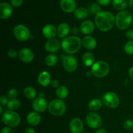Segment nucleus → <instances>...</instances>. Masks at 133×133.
Returning a JSON list of instances; mask_svg holds the SVG:
<instances>
[{"mask_svg": "<svg viewBox=\"0 0 133 133\" xmlns=\"http://www.w3.org/2000/svg\"><path fill=\"white\" fill-rule=\"evenodd\" d=\"M115 23V17L109 11H101L95 16V25L99 31L107 32Z\"/></svg>", "mask_w": 133, "mask_h": 133, "instance_id": "f257e3e1", "label": "nucleus"}, {"mask_svg": "<svg viewBox=\"0 0 133 133\" xmlns=\"http://www.w3.org/2000/svg\"><path fill=\"white\" fill-rule=\"evenodd\" d=\"M82 46V40L77 36H67L61 42V47L64 51L68 54H75Z\"/></svg>", "mask_w": 133, "mask_h": 133, "instance_id": "f03ea898", "label": "nucleus"}, {"mask_svg": "<svg viewBox=\"0 0 133 133\" xmlns=\"http://www.w3.org/2000/svg\"><path fill=\"white\" fill-rule=\"evenodd\" d=\"M132 14L127 10H122L115 17V24L119 30L124 31L127 29L132 23Z\"/></svg>", "mask_w": 133, "mask_h": 133, "instance_id": "7ed1b4c3", "label": "nucleus"}, {"mask_svg": "<svg viewBox=\"0 0 133 133\" xmlns=\"http://www.w3.org/2000/svg\"><path fill=\"white\" fill-rule=\"evenodd\" d=\"M110 71L109 64L104 61H99L95 62L91 68L92 75L97 78H103L109 74Z\"/></svg>", "mask_w": 133, "mask_h": 133, "instance_id": "20e7f679", "label": "nucleus"}, {"mask_svg": "<svg viewBox=\"0 0 133 133\" xmlns=\"http://www.w3.org/2000/svg\"><path fill=\"white\" fill-rule=\"evenodd\" d=\"M1 120L3 123H5L8 127L12 128L19 125L21 122V118L16 112L8 110L2 114Z\"/></svg>", "mask_w": 133, "mask_h": 133, "instance_id": "39448f33", "label": "nucleus"}, {"mask_svg": "<svg viewBox=\"0 0 133 133\" xmlns=\"http://www.w3.org/2000/svg\"><path fill=\"white\" fill-rule=\"evenodd\" d=\"M48 109L51 115L61 116L66 112V105L62 99H53L48 104Z\"/></svg>", "mask_w": 133, "mask_h": 133, "instance_id": "423d86ee", "label": "nucleus"}, {"mask_svg": "<svg viewBox=\"0 0 133 133\" xmlns=\"http://www.w3.org/2000/svg\"><path fill=\"white\" fill-rule=\"evenodd\" d=\"M103 104L110 109H116L119 105V98L118 95L113 92H108L102 97Z\"/></svg>", "mask_w": 133, "mask_h": 133, "instance_id": "0eeeda50", "label": "nucleus"}, {"mask_svg": "<svg viewBox=\"0 0 133 133\" xmlns=\"http://www.w3.org/2000/svg\"><path fill=\"white\" fill-rule=\"evenodd\" d=\"M13 34L16 38L21 42H24L31 38V32L26 26L18 24L14 27Z\"/></svg>", "mask_w": 133, "mask_h": 133, "instance_id": "6e6552de", "label": "nucleus"}, {"mask_svg": "<svg viewBox=\"0 0 133 133\" xmlns=\"http://www.w3.org/2000/svg\"><path fill=\"white\" fill-rule=\"evenodd\" d=\"M87 124L91 129H98L102 124V119L101 116L94 112H89L86 116Z\"/></svg>", "mask_w": 133, "mask_h": 133, "instance_id": "1a4fd4ad", "label": "nucleus"}, {"mask_svg": "<svg viewBox=\"0 0 133 133\" xmlns=\"http://www.w3.org/2000/svg\"><path fill=\"white\" fill-rule=\"evenodd\" d=\"M62 65L64 68L68 72H74L78 67L77 60L72 55H66L63 57Z\"/></svg>", "mask_w": 133, "mask_h": 133, "instance_id": "9d476101", "label": "nucleus"}, {"mask_svg": "<svg viewBox=\"0 0 133 133\" xmlns=\"http://www.w3.org/2000/svg\"><path fill=\"white\" fill-rule=\"evenodd\" d=\"M32 107L34 111L36 112H43L46 110L47 108H48V102L43 97H38L33 100Z\"/></svg>", "mask_w": 133, "mask_h": 133, "instance_id": "9b49d317", "label": "nucleus"}, {"mask_svg": "<svg viewBox=\"0 0 133 133\" xmlns=\"http://www.w3.org/2000/svg\"><path fill=\"white\" fill-rule=\"evenodd\" d=\"M18 57L24 63H30L34 59L33 52L29 48H22L18 52Z\"/></svg>", "mask_w": 133, "mask_h": 133, "instance_id": "f8f14e48", "label": "nucleus"}, {"mask_svg": "<svg viewBox=\"0 0 133 133\" xmlns=\"http://www.w3.org/2000/svg\"><path fill=\"white\" fill-rule=\"evenodd\" d=\"M70 131L72 133H82L84 129V124L80 118H74L70 121Z\"/></svg>", "mask_w": 133, "mask_h": 133, "instance_id": "ddd939ff", "label": "nucleus"}, {"mask_svg": "<svg viewBox=\"0 0 133 133\" xmlns=\"http://www.w3.org/2000/svg\"><path fill=\"white\" fill-rule=\"evenodd\" d=\"M12 13V7L9 3H1V4H0V18L1 19H8L11 16Z\"/></svg>", "mask_w": 133, "mask_h": 133, "instance_id": "4468645a", "label": "nucleus"}, {"mask_svg": "<svg viewBox=\"0 0 133 133\" xmlns=\"http://www.w3.org/2000/svg\"><path fill=\"white\" fill-rule=\"evenodd\" d=\"M61 46V43L57 38H52L48 40L45 43V49L50 53H54L59 49Z\"/></svg>", "mask_w": 133, "mask_h": 133, "instance_id": "2eb2a0df", "label": "nucleus"}, {"mask_svg": "<svg viewBox=\"0 0 133 133\" xmlns=\"http://www.w3.org/2000/svg\"><path fill=\"white\" fill-rule=\"evenodd\" d=\"M60 6L61 9L66 13H71L76 10L75 0H61Z\"/></svg>", "mask_w": 133, "mask_h": 133, "instance_id": "dca6fc26", "label": "nucleus"}, {"mask_svg": "<svg viewBox=\"0 0 133 133\" xmlns=\"http://www.w3.org/2000/svg\"><path fill=\"white\" fill-rule=\"evenodd\" d=\"M79 29L82 33L86 35H88L94 31L95 24L92 21L87 19V20L83 21L81 23Z\"/></svg>", "mask_w": 133, "mask_h": 133, "instance_id": "f3484780", "label": "nucleus"}, {"mask_svg": "<svg viewBox=\"0 0 133 133\" xmlns=\"http://www.w3.org/2000/svg\"><path fill=\"white\" fill-rule=\"evenodd\" d=\"M42 35L45 38L52 39L55 38L57 35V29L52 24H47L43 27Z\"/></svg>", "mask_w": 133, "mask_h": 133, "instance_id": "a211bd4d", "label": "nucleus"}, {"mask_svg": "<svg viewBox=\"0 0 133 133\" xmlns=\"http://www.w3.org/2000/svg\"><path fill=\"white\" fill-rule=\"evenodd\" d=\"M82 45L84 48L88 50H92L97 46V41L96 38L92 36H85L82 40Z\"/></svg>", "mask_w": 133, "mask_h": 133, "instance_id": "6ab92c4d", "label": "nucleus"}, {"mask_svg": "<svg viewBox=\"0 0 133 133\" xmlns=\"http://www.w3.org/2000/svg\"><path fill=\"white\" fill-rule=\"evenodd\" d=\"M41 116L36 112H31L27 116V122L31 126H36L41 122Z\"/></svg>", "mask_w": 133, "mask_h": 133, "instance_id": "aec40b11", "label": "nucleus"}, {"mask_svg": "<svg viewBox=\"0 0 133 133\" xmlns=\"http://www.w3.org/2000/svg\"><path fill=\"white\" fill-rule=\"evenodd\" d=\"M38 83L42 87H48L51 83L50 74L48 71H43L40 72L38 77Z\"/></svg>", "mask_w": 133, "mask_h": 133, "instance_id": "412c9836", "label": "nucleus"}, {"mask_svg": "<svg viewBox=\"0 0 133 133\" xmlns=\"http://www.w3.org/2000/svg\"><path fill=\"white\" fill-rule=\"evenodd\" d=\"M70 31V27L68 23H61L57 27V35L61 38L67 37Z\"/></svg>", "mask_w": 133, "mask_h": 133, "instance_id": "4be33fe9", "label": "nucleus"}, {"mask_svg": "<svg viewBox=\"0 0 133 133\" xmlns=\"http://www.w3.org/2000/svg\"><path fill=\"white\" fill-rule=\"evenodd\" d=\"M82 60L86 66H88V67L92 66V65L95 63L94 55L91 52H86L83 55Z\"/></svg>", "mask_w": 133, "mask_h": 133, "instance_id": "5701e85b", "label": "nucleus"}, {"mask_svg": "<svg viewBox=\"0 0 133 133\" xmlns=\"http://www.w3.org/2000/svg\"><path fill=\"white\" fill-rule=\"evenodd\" d=\"M89 11L84 7H79L74 11V16L77 19H84L88 17Z\"/></svg>", "mask_w": 133, "mask_h": 133, "instance_id": "b1692460", "label": "nucleus"}, {"mask_svg": "<svg viewBox=\"0 0 133 133\" xmlns=\"http://www.w3.org/2000/svg\"><path fill=\"white\" fill-rule=\"evenodd\" d=\"M69 94V90L66 86H60L56 89V95L60 99H64L68 97Z\"/></svg>", "mask_w": 133, "mask_h": 133, "instance_id": "393cba45", "label": "nucleus"}, {"mask_svg": "<svg viewBox=\"0 0 133 133\" xmlns=\"http://www.w3.org/2000/svg\"><path fill=\"white\" fill-rule=\"evenodd\" d=\"M103 102L98 99H92L88 103V108L92 111L95 112L100 110L102 107Z\"/></svg>", "mask_w": 133, "mask_h": 133, "instance_id": "a878e982", "label": "nucleus"}, {"mask_svg": "<svg viewBox=\"0 0 133 133\" xmlns=\"http://www.w3.org/2000/svg\"><path fill=\"white\" fill-rule=\"evenodd\" d=\"M23 95L28 99H35L36 96V90L32 87H27L23 90Z\"/></svg>", "mask_w": 133, "mask_h": 133, "instance_id": "bb28decb", "label": "nucleus"}, {"mask_svg": "<svg viewBox=\"0 0 133 133\" xmlns=\"http://www.w3.org/2000/svg\"><path fill=\"white\" fill-rule=\"evenodd\" d=\"M127 0H112V6L115 9L118 10H125L127 7Z\"/></svg>", "mask_w": 133, "mask_h": 133, "instance_id": "cd10ccee", "label": "nucleus"}, {"mask_svg": "<svg viewBox=\"0 0 133 133\" xmlns=\"http://www.w3.org/2000/svg\"><path fill=\"white\" fill-rule=\"evenodd\" d=\"M57 56L54 53H50L48 55L46 56L45 58V63L47 66H49V67H52L56 65L57 62Z\"/></svg>", "mask_w": 133, "mask_h": 133, "instance_id": "c85d7f7f", "label": "nucleus"}, {"mask_svg": "<svg viewBox=\"0 0 133 133\" xmlns=\"http://www.w3.org/2000/svg\"><path fill=\"white\" fill-rule=\"evenodd\" d=\"M6 106H7L9 110L15 111L16 110H18L20 107L21 103L18 99H11L9 101V103H8Z\"/></svg>", "mask_w": 133, "mask_h": 133, "instance_id": "c756f323", "label": "nucleus"}, {"mask_svg": "<svg viewBox=\"0 0 133 133\" xmlns=\"http://www.w3.org/2000/svg\"><path fill=\"white\" fill-rule=\"evenodd\" d=\"M125 52L129 55H133V41H129L124 46Z\"/></svg>", "mask_w": 133, "mask_h": 133, "instance_id": "7c9ffc66", "label": "nucleus"}, {"mask_svg": "<svg viewBox=\"0 0 133 133\" xmlns=\"http://www.w3.org/2000/svg\"><path fill=\"white\" fill-rule=\"evenodd\" d=\"M89 11L92 14H96H96H97L99 12H101V7H100L98 4L94 3H92L90 6Z\"/></svg>", "mask_w": 133, "mask_h": 133, "instance_id": "2f4dec72", "label": "nucleus"}, {"mask_svg": "<svg viewBox=\"0 0 133 133\" xmlns=\"http://www.w3.org/2000/svg\"><path fill=\"white\" fill-rule=\"evenodd\" d=\"M18 91L16 88H11L10 90H9V91L8 92V95L7 97L8 98H9L10 99H15L18 97Z\"/></svg>", "mask_w": 133, "mask_h": 133, "instance_id": "473e14b6", "label": "nucleus"}, {"mask_svg": "<svg viewBox=\"0 0 133 133\" xmlns=\"http://www.w3.org/2000/svg\"><path fill=\"white\" fill-rule=\"evenodd\" d=\"M123 127L127 130H131L133 128V121L131 119H126L123 123Z\"/></svg>", "mask_w": 133, "mask_h": 133, "instance_id": "72a5a7b5", "label": "nucleus"}, {"mask_svg": "<svg viewBox=\"0 0 133 133\" xmlns=\"http://www.w3.org/2000/svg\"><path fill=\"white\" fill-rule=\"evenodd\" d=\"M7 55L9 58H14L18 56V53L17 52V51L16 49H9L7 52Z\"/></svg>", "mask_w": 133, "mask_h": 133, "instance_id": "f704fd0d", "label": "nucleus"}, {"mask_svg": "<svg viewBox=\"0 0 133 133\" xmlns=\"http://www.w3.org/2000/svg\"><path fill=\"white\" fill-rule=\"evenodd\" d=\"M23 0H10V3L14 7H19L23 4Z\"/></svg>", "mask_w": 133, "mask_h": 133, "instance_id": "c9c22d12", "label": "nucleus"}, {"mask_svg": "<svg viewBox=\"0 0 133 133\" xmlns=\"http://www.w3.org/2000/svg\"><path fill=\"white\" fill-rule=\"evenodd\" d=\"M9 101V98L6 96H1L0 97V103H1V106H3V105H7Z\"/></svg>", "mask_w": 133, "mask_h": 133, "instance_id": "e433bc0d", "label": "nucleus"}, {"mask_svg": "<svg viewBox=\"0 0 133 133\" xmlns=\"http://www.w3.org/2000/svg\"><path fill=\"white\" fill-rule=\"evenodd\" d=\"M1 133H16L12 127H5L1 130Z\"/></svg>", "mask_w": 133, "mask_h": 133, "instance_id": "4c0bfd02", "label": "nucleus"}, {"mask_svg": "<svg viewBox=\"0 0 133 133\" xmlns=\"http://www.w3.org/2000/svg\"><path fill=\"white\" fill-rule=\"evenodd\" d=\"M126 38L129 41H133V30L130 29L126 32Z\"/></svg>", "mask_w": 133, "mask_h": 133, "instance_id": "58836bf2", "label": "nucleus"}, {"mask_svg": "<svg viewBox=\"0 0 133 133\" xmlns=\"http://www.w3.org/2000/svg\"><path fill=\"white\" fill-rule=\"evenodd\" d=\"M96 1L100 5H103V6H107V5H109L110 3L112 0H96Z\"/></svg>", "mask_w": 133, "mask_h": 133, "instance_id": "ea45409f", "label": "nucleus"}, {"mask_svg": "<svg viewBox=\"0 0 133 133\" xmlns=\"http://www.w3.org/2000/svg\"><path fill=\"white\" fill-rule=\"evenodd\" d=\"M51 84L52 87L53 88H57L60 87L59 85V81L58 80H53L52 81L51 83Z\"/></svg>", "mask_w": 133, "mask_h": 133, "instance_id": "a19ab883", "label": "nucleus"}, {"mask_svg": "<svg viewBox=\"0 0 133 133\" xmlns=\"http://www.w3.org/2000/svg\"><path fill=\"white\" fill-rule=\"evenodd\" d=\"M79 31H80V29L79 27H76V26H75V27H74L71 29V33L74 35H77L79 32Z\"/></svg>", "mask_w": 133, "mask_h": 133, "instance_id": "79ce46f5", "label": "nucleus"}, {"mask_svg": "<svg viewBox=\"0 0 133 133\" xmlns=\"http://www.w3.org/2000/svg\"><path fill=\"white\" fill-rule=\"evenodd\" d=\"M25 133H36L35 130L32 127H28L25 131Z\"/></svg>", "mask_w": 133, "mask_h": 133, "instance_id": "37998d69", "label": "nucleus"}, {"mask_svg": "<svg viewBox=\"0 0 133 133\" xmlns=\"http://www.w3.org/2000/svg\"><path fill=\"white\" fill-rule=\"evenodd\" d=\"M129 76L130 79L133 81V66L129 70Z\"/></svg>", "mask_w": 133, "mask_h": 133, "instance_id": "c03bdc74", "label": "nucleus"}, {"mask_svg": "<svg viewBox=\"0 0 133 133\" xmlns=\"http://www.w3.org/2000/svg\"><path fill=\"white\" fill-rule=\"evenodd\" d=\"M95 133H108V132L106 130L103 129H97V131L95 132Z\"/></svg>", "mask_w": 133, "mask_h": 133, "instance_id": "a18cd8bd", "label": "nucleus"}, {"mask_svg": "<svg viewBox=\"0 0 133 133\" xmlns=\"http://www.w3.org/2000/svg\"><path fill=\"white\" fill-rule=\"evenodd\" d=\"M129 5L131 9H133V0H129Z\"/></svg>", "mask_w": 133, "mask_h": 133, "instance_id": "49530a36", "label": "nucleus"}, {"mask_svg": "<svg viewBox=\"0 0 133 133\" xmlns=\"http://www.w3.org/2000/svg\"><path fill=\"white\" fill-rule=\"evenodd\" d=\"M92 71H87V76H88V77H90V76H92Z\"/></svg>", "mask_w": 133, "mask_h": 133, "instance_id": "de8ad7c7", "label": "nucleus"}, {"mask_svg": "<svg viewBox=\"0 0 133 133\" xmlns=\"http://www.w3.org/2000/svg\"><path fill=\"white\" fill-rule=\"evenodd\" d=\"M0 114H1V115H2V114H3V108H2V106L0 107Z\"/></svg>", "mask_w": 133, "mask_h": 133, "instance_id": "09e8293b", "label": "nucleus"}, {"mask_svg": "<svg viewBox=\"0 0 133 133\" xmlns=\"http://www.w3.org/2000/svg\"><path fill=\"white\" fill-rule=\"evenodd\" d=\"M82 133H88V132H82Z\"/></svg>", "mask_w": 133, "mask_h": 133, "instance_id": "8fccbe9b", "label": "nucleus"}, {"mask_svg": "<svg viewBox=\"0 0 133 133\" xmlns=\"http://www.w3.org/2000/svg\"><path fill=\"white\" fill-rule=\"evenodd\" d=\"M132 23H133V20H132Z\"/></svg>", "mask_w": 133, "mask_h": 133, "instance_id": "3c124183", "label": "nucleus"}]
</instances>
